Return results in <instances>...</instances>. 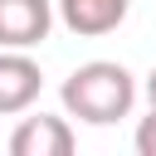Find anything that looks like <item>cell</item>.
I'll return each instance as SVG.
<instances>
[{
	"label": "cell",
	"instance_id": "obj_5",
	"mask_svg": "<svg viewBox=\"0 0 156 156\" xmlns=\"http://www.w3.org/2000/svg\"><path fill=\"white\" fill-rule=\"evenodd\" d=\"M132 0H54V15L63 20V29H73L78 39H102L127 20Z\"/></svg>",
	"mask_w": 156,
	"mask_h": 156
},
{
	"label": "cell",
	"instance_id": "obj_2",
	"mask_svg": "<svg viewBox=\"0 0 156 156\" xmlns=\"http://www.w3.org/2000/svg\"><path fill=\"white\" fill-rule=\"evenodd\" d=\"M73 146L78 136L68 117H54V112L20 117V127L10 132V156H73Z\"/></svg>",
	"mask_w": 156,
	"mask_h": 156
},
{
	"label": "cell",
	"instance_id": "obj_7",
	"mask_svg": "<svg viewBox=\"0 0 156 156\" xmlns=\"http://www.w3.org/2000/svg\"><path fill=\"white\" fill-rule=\"evenodd\" d=\"M146 102H151V107H156V68H151V73H146Z\"/></svg>",
	"mask_w": 156,
	"mask_h": 156
},
{
	"label": "cell",
	"instance_id": "obj_1",
	"mask_svg": "<svg viewBox=\"0 0 156 156\" xmlns=\"http://www.w3.org/2000/svg\"><path fill=\"white\" fill-rule=\"evenodd\" d=\"M58 98H63V112L68 117H78L88 127H112V122H122L136 107V78H132L127 63L88 58V63H78L63 78Z\"/></svg>",
	"mask_w": 156,
	"mask_h": 156
},
{
	"label": "cell",
	"instance_id": "obj_3",
	"mask_svg": "<svg viewBox=\"0 0 156 156\" xmlns=\"http://www.w3.org/2000/svg\"><path fill=\"white\" fill-rule=\"evenodd\" d=\"M39 88H44V73L29 58V49H0V117L29 112Z\"/></svg>",
	"mask_w": 156,
	"mask_h": 156
},
{
	"label": "cell",
	"instance_id": "obj_4",
	"mask_svg": "<svg viewBox=\"0 0 156 156\" xmlns=\"http://www.w3.org/2000/svg\"><path fill=\"white\" fill-rule=\"evenodd\" d=\"M54 29V0H0V49H34Z\"/></svg>",
	"mask_w": 156,
	"mask_h": 156
},
{
	"label": "cell",
	"instance_id": "obj_6",
	"mask_svg": "<svg viewBox=\"0 0 156 156\" xmlns=\"http://www.w3.org/2000/svg\"><path fill=\"white\" fill-rule=\"evenodd\" d=\"M132 146H136V156H156V107L136 122V136H132Z\"/></svg>",
	"mask_w": 156,
	"mask_h": 156
}]
</instances>
